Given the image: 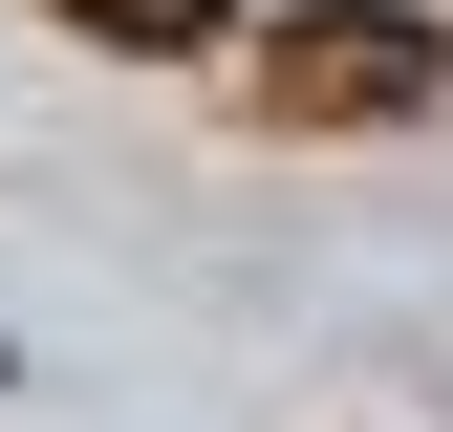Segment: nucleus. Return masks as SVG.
<instances>
[{
  "mask_svg": "<svg viewBox=\"0 0 453 432\" xmlns=\"http://www.w3.org/2000/svg\"><path fill=\"white\" fill-rule=\"evenodd\" d=\"M432 66H453V22H411V0H324V22L259 43V108H280V130H388V108H432Z\"/></svg>",
  "mask_w": 453,
  "mask_h": 432,
  "instance_id": "obj_1",
  "label": "nucleus"
},
{
  "mask_svg": "<svg viewBox=\"0 0 453 432\" xmlns=\"http://www.w3.org/2000/svg\"><path fill=\"white\" fill-rule=\"evenodd\" d=\"M108 43H216V0H87Z\"/></svg>",
  "mask_w": 453,
  "mask_h": 432,
  "instance_id": "obj_2",
  "label": "nucleus"
},
{
  "mask_svg": "<svg viewBox=\"0 0 453 432\" xmlns=\"http://www.w3.org/2000/svg\"><path fill=\"white\" fill-rule=\"evenodd\" d=\"M0 390H22V346H0Z\"/></svg>",
  "mask_w": 453,
  "mask_h": 432,
  "instance_id": "obj_3",
  "label": "nucleus"
}]
</instances>
